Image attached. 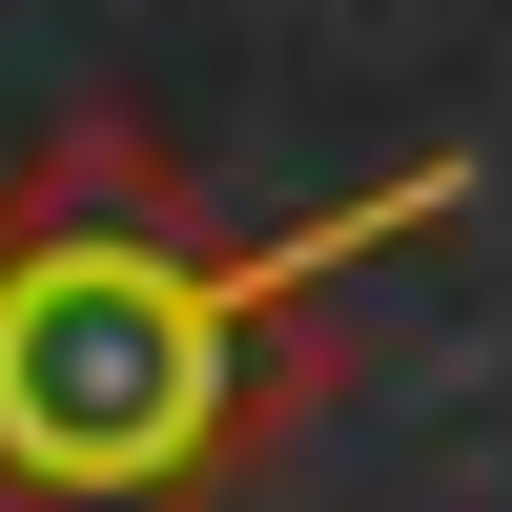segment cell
<instances>
[{"instance_id": "obj_1", "label": "cell", "mask_w": 512, "mask_h": 512, "mask_svg": "<svg viewBox=\"0 0 512 512\" xmlns=\"http://www.w3.org/2000/svg\"><path fill=\"white\" fill-rule=\"evenodd\" d=\"M410 226H472V164H390V185L308 205L287 246H205L164 123L82 103L62 144L0 185V512H226L328 390V287Z\"/></svg>"}]
</instances>
